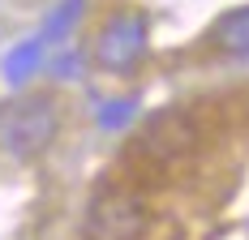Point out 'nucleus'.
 Instances as JSON below:
<instances>
[{
    "label": "nucleus",
    "mask_w": 249,
    "mask_h": 240,
    "mask_svg": "<svg viewBox=\"0 0 249 240\" xmlns=\"http://www.w3.org/2000/svg\"><path fill=\"white\" fill-rule=\"evenodd\" d=\"M60 133V107L52 95H22L0 107V150L13 159L43 154Z\"/></svg>",
    "instance_id": "obj_1"
},
{
    "label": "nucleus",
    "mask_w": 249,
    "mask_h": 240,
    "mask_svg": "<svg viewBox=\"0 0 249 240\" xmlns=\"http://www.w3.org/2000/svg\"><path fill=\"white\" fill-rule=\"evenodd\" d=\"M194 137H198L194 120L185 116L180 107H168V112H159V116L146 124L142 150H146L150 159H176V154H185V150L194 146Z\"/></svg>",
    "instance_id": "obj_4"
},
{
    "label": "nucleus",
    "mask_w": 249,
    "mask_h": 240,
    "mask_svg": "<svg viewBox=\"0 0 249 240\" xmlns=\"http://www.w3.org/2000/svg\"><path fill=\"white\" fill-rule=\"evenodd\" d=\"M211 39H215V48L228 51V56H249V4L228 9L224 17L215 22Z\"/></svg>",
    "instance_id": "obj_5"
},
{
    "label": "nucleus",
    "mask_w": 249,
    "mask_h": 240,
    "mask_svg": "<svg viewBox=\"0 0 249 240\" xmlns=\"http://www.w3.org/2000/svg\"><path fill=\"white\" fill-rule=\"evenodd\" d=\"M146 39H150L146 13L124 9V13H116V17H107V22L99 26L95 48H90V60H95L103 73H129L142 56H146Z\"/></svg>",
    "instance_id": "obj_2"
},
{
    "label": "nucleus",
    "mask_w": 249,
    "mask_h": 240,
    "mask_svg": "<svg viewBox=\"0 0 249 240\" xmlns=\"http://www.w3.org/2000/svg\"><path fill=\"white\" fill-rule=\"evenodd\" d=\"M146 206L124 189H103L86 206V240H146Z\"/></svg>",
    "instance_id": "obj_3"
}]
</instances>
